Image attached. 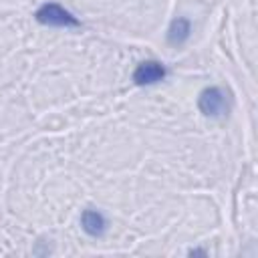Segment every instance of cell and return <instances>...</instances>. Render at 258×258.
<instances>
[{"label":"cell","instance_id":"1","mask_svg":"<svg viewBox=\"0 0 258 258\" xmlns=\"http://www.w3.org/2000/svg\"><path fill=\"white\" fill-rule=\"evenodd\" d=\"M198 107L204 115L208 117H224L230 109L228 105V95L224 89L220 87H208L200 93V99H198Z\"/></svg>","mask_w":258,"mask_h":258},{"label":"cell","instance_id":"2","mask_svg":"<svg viewBox=\"0 0 258 258\" xmlns=\"http://www.w3.org/2000/svg\"><path fill=\"white\" fill-rule=\"evenodd\" d=\"M36 20L40 24H46V26H60V28H69V26H79V20L67 10L62 8L60 4H54V2H48V4H42L36 12H34Z\"/></svg>","mask_w":258,"mask_h":258},{"label":"cell","instance_id":"3","mask_svg":"<svg viewBox=\"0 0 258 258\" xmlns=\"http://www.w3.org/2000/svg\"><path fill=\"white\" fill-rule=\"evenodd\" d=\"M165 75H167V71L159 60H143L135 67L133 81H135V85H155V83L163 81Z\"/></svg>","mask_w":258,"mask_h":258},{"label":"cell","instance_id":"4","mask_svg":"<svg viewBox=\"0 0 258 258\" xmlns=\"http://www.w3.org/2000/svg\"><path fill=\"white\" fill-rule=\"evenodd\" d=\"M81 228H83L85 234L97 238V236H101V234L107 230V220H105V216H103L101 212H97V210H85V212L81 214Z\"/></svg>","mask_w":258,"mask_h":258},{"label":"cell","instance_id":"5","mask_svg":"<svg viewBox=\"0 0 258 258\" xmlns=\"http://www.w3.org/2000/svg\"><path fill=\"white\" fill-rule=\"evenodd\" d=\"M191 34V24L185 18H175L167 28V42L171 46H181Z\"/></svg>","mask_w":258,"mask_h":258}]
</instances>
